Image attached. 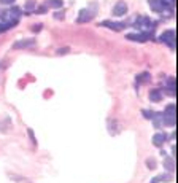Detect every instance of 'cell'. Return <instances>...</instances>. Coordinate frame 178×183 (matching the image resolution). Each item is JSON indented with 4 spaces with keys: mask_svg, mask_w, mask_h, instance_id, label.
I'll list each match as a JSON object with an SVG mask.
<instances>
[{
    "mask_svg": "<svg viewBox=\"0 0 178 183\" xmlns=\"http://www.w3.org/2000/svg\"><path fill=\"white\" fill-rule=\"evenodd\" d=\"M126 10H127V7H126V3H122V2H119L116 7H115V10H113V13L116 14V16H119V14H122V13H126Z\"/></svg>",
    "mask_w": 178,
    "mask_h": 183,
    "instance_id": "1",
    "label": "cell"
},
{
    "mask_svg": "<svg viewBox=\"0 0 178 183\" xmlns=\"http://www.w3.org/2000/svg\"><path fill=\"white\" fill-rule=\"evenodd\" d=\"M2 2H3V3H11L13 0H2Z\"/></svg>",
    "mask_w": 178,
    "mask_h": 183,
    "instance_id": "5",
    "label": "cell"
},
{
    "mask_svg": "<svg viewBox=\"0 0 178 183\" xmlns=\"http://www.w3.org/2000/svg\"><path fill=\"white\" fill-rule=\"evenodd\" d=\"M48 5L53 8H59V7H62V0H48Z\"/></svg>",
    "mask_w": 178,
    "mask_h": 183,
    "instance_id": "2",
    "label": "cell"
},
{
    "mask_svg": "<svg viewBox=\"0 0 178 183\" xmlns=\"http://www.w3.org/2000/svg\"><path fill=\"white\" fill-rule=\"evenodd\" d=\"M34 43V40H27V42H24V43H16L14 45V48H19V46H27V45H32Z\"/></svg>",
    "mask_w": 178,
    "mask_h": 183,
    "instance_id": "3",
    "label": "cell"
},
{
    "mask_svg": "<svg viewBox=\"0 0 178 183\" xmlns=\"http://www.w3.org/2000/svg\"><path fill=\"white\" fill-rule=\"evenodd\" d=\"M159 97H161V96L158 94V91H153V94H151V99H153V100H159Z\"/></svg>",
    "mask_w": 178,
    "mask_h": 183,
    "instance_id": "4",
    "label": "cell"
}]
</instances>
